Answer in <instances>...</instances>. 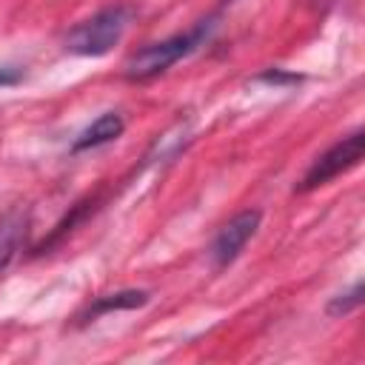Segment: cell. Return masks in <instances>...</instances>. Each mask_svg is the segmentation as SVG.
Returning a JSON list of instances; mask_svg holds the SVG:
<instances>
[{
  "label": "cell",
  "mask_w": 365,
  "mask_h": 365,
  "mask_svg": "<svg viewBox=\"0 0 365 365\" xmlns=\"http://www.w3.org/2000/svg\"><path fill=\"white\" fill-rule=\"evenodd\" d=\"M214 26H217V17H205V20L194 23L188 31H180V34H171L165 40H157V43H148V46L137 48L123 63V77L131 80V83H148V80L160 77L163 71H168L182 57L194 54L211 37Z\"/></svg>",
  "instance_id": "obj_1"
},
{
  "label": "cell",
  "mask_w": 365,
  "mask_h": 365,
  "mask_svg": "<svg viewBox=\"0 0 365 365\" xmlns=\"http://www.w3.org/2000/svg\"><path fill=\"white\" fill-rule=\"evenodd\" d=\"M131 17H134V9L128 3L106 6L97 14H91L83 23H77L66 34L63 48L68 54H77V57H103L123 40Z\"/></svg>",
  "instance_id": "obj_2"
},
{
  "label": "cell",
  "mask_w": 365,
  "mask_h": 365,
  "mask_svg": "<svg viewBox=\"0 0 365 365\" xmlns=\"http://www.w3.org/2000/svg\"><path fill=\"white\" fill-rule=\"evenodd\" d=\"M362 151H365V134L356 128L354 134H348V137H342L339 143H334L328 151H322V154L308 165V171H305L302 180L297 182V191H299V194L314 191V188H319V185H325V182H331V180H336L339 174L356 168L359 160H362Z\"/></svg>",
  "instance_id": "obj_3"
},
{
  "label": "cell",
  "mask_w": 365,
  "mask_h": 365,
  "mask_svg": "<svg viewBox=\"0 0 365 365\" xmlns=\"http://www.w3.org/2000/svg\"><path fill=\"white\" fill-rule=\"evenodd\" d=\"M259 220H262V214H259L257 208H245V211L234 214V217L217 231V237L211 240V248H208V257H211V262H214L217 271L228 268V265L242 254L245 242L257 234Z\"/></svg>",
  "instance_id": "obj_4"
},
{
  "label": "cell",
  "mask_w": 365,
  "mask_h": 365,
  "mask_svg": "<svg viewBox=\"0 0 365 365\" xmlns=\"http://www.w3.org/2000/svg\"><path fill=\"white\" fill-rule=\"evenodd\" d=\"M29 234V211L23 205L9 208L0 217V274L11 265V259L20 254L23 240Z\"/></svg>",
  "instance_id": "obj_5"
},
{
  "label": "cell",
  "mask_w": 365,
  "mask_h": 365,
  "mask_svg": "<svg viewBox=\"0 0 365 365\" xmlns=\"http://www.w3.org/2000/svg\"><path fill=\"white\" fill-rule=\"evenodd\" d=\"M123 131H125L123 117H120L117 111H106V114H100L91 125H86V128L77 134V140L71 143V154H80V151H91V148L108 145V143H114Z\"/></svg>",
  "instance_id": "obj_6"
},
{
  "label": "cell",
  "mask_w": 365,
  "mask_h": 365,
  "mask_svg": "<svg viewBox=\"0 0 365 365\" xmlns=\"http://www.w3.org/2000/svg\"><path fill=\"white\" fill-rule=\"evenodd\" d=\"M145 302H148V291H143V288H128V291L106 294V297H97L94 305L86 308V314H80V322H91L94 317L108 314V311H131V308H140Z\"/></svg>",
  "instance_id": "obj_7"
},
{
  "label": "cell",
  "mask_w": 365,
  "mask_h": 365,
  "mask_svg": "<svg viewBox=\"0 0 365 365\" xmlns=\"http://www.w3.org/2000/svg\"><path fill=\"white\" fill-rule=\"evenodd\" d=\"M359 305H362V282H354L351 291L336 294V297L328 302V314H331V317H345V314L356 311Z\"/></svg>",
  "instance_id": "obj_8"
},
{
  "label": "cell",
  "mask_w": 365,
  "mask_h": 365,
  "mask_svg": "<svg viewBox=\"0 0 365 365\" xmlns=\"http://www.w3.org/2000/svg\"><path fill=\"white\" fill-rule=\"evenodd\" d=\"M259 83H271V86H291V83H299L302 74H294V71H282V68H268L257 77Z\"/></svg>",
  "instance_id": "obj_9"
},
{
  "label": "cell",
  "mask_w": 365,
  "mask_h": 365,
  "mask_svg": "<svg viewBox=\"0 0 365 365\" xmlns=\"http://www.w3.org/2000/svg\"><path fill=\"white\" fill-rule=\"evenodd\" d=\"M20 71L17 68H0V86H14V83H20Z\"/></svg>",
  "instance_id": "obj_10"
},
{
  "label": "cell",
  "mask_w": 365,
  "mask_h": 365,
  "mask_svg": "<svg viewBox=\"0 0 365 365\" xmlns=\"http://www.w3.org/2000/svg\"><path fill=\"white\" fill-rule=\"evenodd\" d=\"M225 3H231V0H225Z\"/></svg>",
  "instance_id": "obj_11"
}]
</instances>
